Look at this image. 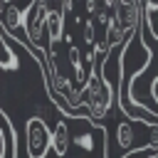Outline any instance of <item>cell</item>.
Instances as JSON below:
<instances>
[{
	"label": "cell",
	"mask_w": 158,
	"mask_h": 158,
	"mask_svg": "<svg viewBox=\"0 0 158 158\" xmlns=\"http://www.w3.org/2000/svg\"><path fill=\"white\" fill-rule=\"evenodd\" d=\"M12 128H10V121L7 116L0 111V158H15V151H12Z\"/></svg>",
	"instance_id": "4"
},
{
	"label": "cell",
	"mask_w": 158,
	"mask_h": 158,
	"mask_svg": "<svg viewBox=\"0 0 158 158\" xmlns=\"http://www.w3.org/2000/svg\"><path fill=\"white\" fill-rule=\"evenodd\" d=\"M25 136H27V156L30 158H44L47 148H52V131L47 128L44 118H40V116L27 121Z\"/></svg>",
	"instance_id": "1"
},
{
	"label": "cell",
	"mask_w": 158,
	"mask_h": 158,
	"mask_svg": "<svg viewBox=\"0 0 158 158\" xmlns=\"http://www.w3.org/2000/svg\"><path fill=\"white\" fill-rule=\"evenodd\" d=\"M69 146H72V131H69L67 121L59 118V121L54 123V131H52V151L62 158V156H67Z\"/></svg>",
	"instance_id": "3"
},
{
	"label": "cell",
	"mask_w": 158,
	"mask_h": 158,
	"mask_svg": "<svg viewBox=\"0 0 158 158\" xmlns=\"http://www.w3.org/2000/svg\"><path fill=\"white\" fill-rule=\"evenodd\" d=\"M0 67H5V69H15L17 67V57L12 54V49L7 47V42L0 37Z\"/></svg>",
	"instance_id": "6"
},
{
	"label": "cell",
	"mask_w": 158,
	"mask_h": 158,
	"mask_svg": "<svg viewBox=\"0 0 158 158\" xmlns=\"http://www.w3.org/2000/svg\"><path fill=\"white\" fill-rule=\"evenodd\" d=\"M141 5H143V22H146V27L151 30L153 37H158V2L156 0H148V2L141 0Z\"/></svg>",
	"instance_id": "5"
},
{
	"label": "cell",
	"mask_w": 158,
	"mask_h": 158,
	"mask_svg": "<svg viewBox=\"0 0 158 158\" xmlns=\"http://www.w3.org/2000/svg\"><path fill=\"white\" fill-rule=\"evenodd\" d=\"M116 143H118L121 153L136 151V146H138V133H136L133 121H121V123H116Z\"/></svg>",
	"instance_id": "2"
},
{
	"label": "cell",
	"mask_w": 158,
	"mask_h": 158,
	"mask_svg": "<svg viewBox=\"0 0 158 158\" xmlns=\"http://www.w3.org/2000/svg\"><path fill=\"white\" fill-rule=\"evenodd\" d=\"M153 96H156V101H158V77L153 79Z\"/></svg>",
	"instance_id": "7"
}]
</instances>
